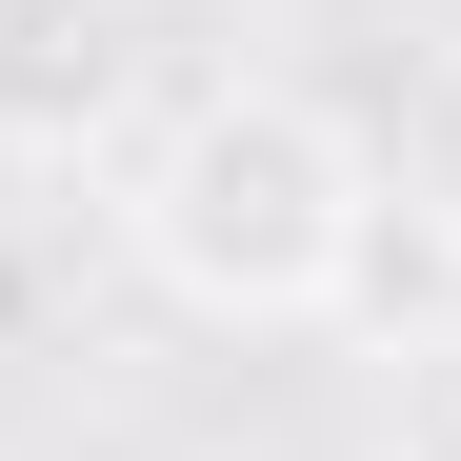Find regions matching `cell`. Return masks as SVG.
Segmentation results:
<instances>
[{"label": "cell", "mask_w": 461, "mask_h": 461, "mask_svg": "<svg viewBox=\"0 0 461 461\" xmlns=\"http://www.w3.org/2000/svg\"><path fill=\"white\" fill-rule=\"evenodd\" d=\"M140 121V0H0V161L81 181Z\"/></svg>", "instance_id": "cell-2"}, {"label": "cell", "mask_w": 461, "mask_h": 461, "mask_svg": "<svg viewBox=\"0 0 461 461\" xmlns=\"http://www.w3.org/2000/svg\"><path fill=\"white\" fill-rule=\"evenodd\" d=\"M121 241H140L161 301H201V321H321V301H361L381 181H361V140L301 81H201V101L140 121Z\"/></svg>", "instance_id": "cell-1"}]
</instances>
